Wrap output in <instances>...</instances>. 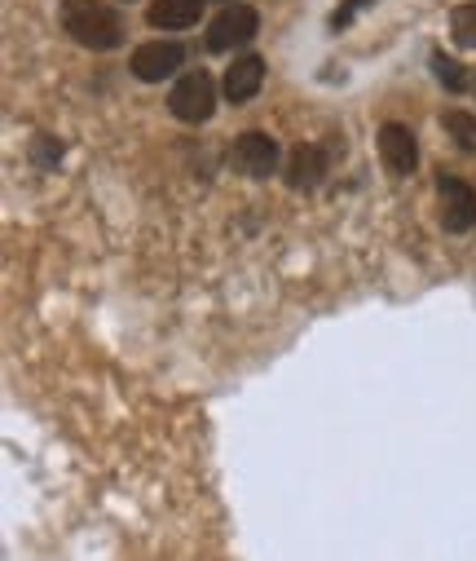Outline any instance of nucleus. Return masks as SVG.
Here are the masks:
<instances>
[{"label": "nucleus", "mask_w": 476, "mask_h": 561, "mask_svg": "<svg viewBox=\"0 0 476 561\" xmlns=\"http://www.w3.org/2000/svg\"><path fill=\"white\" fill-rule=\"evenodd\" d=\"M62 27L71 41H80L84 49H97V54H111L124 45V23L111 5H102V0H67Z\"/></svg>", "instance_id": "f257e3e1"}, {"label": "nucleus", "mask_w": 476, "mask_h": 561, "mask_svg": "<svg viewBox=\"0 0 476 561\" xmlns=\"http://www.w3.org/2000/svg\"><path fill=\"white\" fill-rule=\"evenodd\" d=\"M208 5H234V0H208Z\"/></svg>", "instance_id": "2eb2a0df"}, {"label": "nucleus", "mask_w": 476, "mask_h": 561, "mask_svg": "<svg viewBox=\"0 0 476 561\" xmlns=\"http://www.w3.org/2000/svg\"><path fill=\"white\" fill-rule=\"evenodd\" d=\"M380 156H384V164L397 178H410L419 169V142H415V133L406 124H384L380 128Z\"/></svg>", "instance_id": "0eeeda50"}, {"label": "nucleus", "mask_w": 476, "mask_h": 561, "mask_svg": "<svg viewBox=\"0 0 476 561\" xmlns=\"http://www.w3.org/2000/svg\"><path fill=\"white\" fill-rule=\"evenodd\" d=\"M169 111H173L177 119H186V124H204V119L217 111V84H212V76H208V71L182 76V80L173 84V93H169Z\"/></svg>", "instance_id": "f03ea898"}, {"label": "nucleus", "mask_w": 476, "mask_h": 561, "mask_svg": "<svg viewBox=\"0 0 476 561\" xmlns=\"http://www.w3.org/2000/svg\"><path fill=\"white\" fill-rule=\"evenodd\" d=\"M204 5L208 0H154V5L146 10V23L154 32H186L204 19Z\"/></svg>", "instance_id": "6e6552de"}, {"label": "nucleus", "mask_w": 476, "mask_h": 561, "mask_svg": "<svg viewBox=\"0 0 476 561\" xmlns=\"http://www.w3.org/2000/svg\"><path fill=\"white\" fill-rule=\"evenodd\" d=\"M432 71H437V80H441L450 93H463V89H467V71H463L454 58H445V54H432Z\"/></svg>", "instance_id": "ddd939ff"}, {"label": "nucleus", "mask_w": 476, "mask_h": 561, "mask_svg": "<svg viewBox=\"0 0 476 561\" xmlns=\"http://www.w3.org/2000/svg\"><path fill=\"white\" fill-rule=\"evenodd\" d=\"M445 133L454 137L458 151H476V119H472L467 111H450V115H445Z\"/></svg>", "instance_id": "f8f14e48"}, {"label": "nucleus", "mask_w": 476, "mask_h": 561, "mask_svg": "<svg viewBox=\"0 0 476 561\" xmlns=\"http://www.w3.org/2000/svg\"><path fill=\"white\" fill-rule=\"evenodd\" d=\"M327 169H332V156L323 147H295L287 160V182L295 191H313L317 182H327Z\"/></svg>", "instance_id": "9d476101"}, {"label": "nucleus", "mask_w": 476, "mask_h": 561, "mask_svg": "<svg viewBox=\"0 0 476 561\" xmlns=\"http://www.w3.org/2000/svg\"><path fill=\"white\" fill-rule=\"evenodd\" d=\"M260 84H265V62H260L256 54H243V58L230 62V71H225V80H221V93H225L230 102H252V98L260 93Z\"/></svg>", "instance_id": "1a4fd4ad"}, {"label": "nucleus", "mask_w": 476, "mask_h": 561, "mask_svg": "<svg viewBox=\"0 0 476 561\" xmlns=\"http://www.w3.org/2000/svg\"><path fill=\"white\" fill-rule=\"evenodd\" d=\"M450 36L463 45V49H476V0H467V5H458L450 14Z\"/></svg>", "instance_id": "9b49d317"}, {"label": "nucleus", "mask_w": 476, "mask_h": 561, "mask_svg": "<svg viewBox=\"0 0 476 561\" xmlns=\"http://www.w3.org/2000/svg\"><path fill=\"white\" fill-rule=\"evenodd\" d=\"M40 164H58L62 160V142H54V137H36V151H32Z\"/></svg>", "instance_id": "4468645a"}, {"label": "nucleus", "mask_w": 476, "mask_h": 561, "mask_svg": "<svg viewBox=\"0 0 476 561\" xmlns=\"http://www.w3.org/2000/svg\"><path fill=\"white\" fill-rule=\"evenodd\" d=\"M256 27H260V19H256L252 5H225V10L208 23V49H212V54H230V49L256 41Z\"/></svg>", "instance_id": "20e7f679"}, {"label": "nucleus", "mask_w": 476, "mask_h": 561, "mask_svg": "<svg viewBox=\"0 0 476 561\" xmlns=\"http://www.w3.org/2000/svg\"><path fill=\"white\" fill-rule=\"evenodd\" d=\"M230 164H234V173L260 182L282 164V151H278V142L269 133H239L234 147H230Z\"/></svg>", "instance_id": "7ed1b4c3"}, {"label": "nucleus", "mask_w": 476, "mask_h": 561, "mask_svg": "<svg viewBox=\"0 0 476 561\" xmlns=\"http://www.w3.org/2000/svg\"><path fill=\"white\" fill-rule=\"evenodd\" d=\"M186 62V49L177 41H146L132 49V76L146 80V84H159V80H169L177 76Z\"/></svg>", "instance_id": "39448f33"}, {"label": "nucleus", "mask_w": 476, "mask_h": 561, "mask_svg": "<svg viewBox=\"0 0 476 561\" xmlns=\"http://www.w3.org/2000/svg\"><path fill=\"white\" fill-rule=\"evenodd\" d=\"M437 199H441V226L450 230V234H463V230H472V221H476V191L463 182V178H437Z\"/></svg>", "instance_id": "423d86ee"}]
</instances>
